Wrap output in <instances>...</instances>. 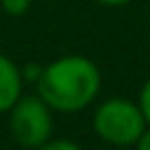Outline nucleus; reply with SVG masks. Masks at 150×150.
I'll use <instances>...</instances> for the list:
<instances>
[{"instance_id": "obj_1", "label": "nucleus", "mask_w": 150, "mask_h": 150, "mask_svg": "<svg viewBox=\"0 0 150 150\" xmlns=\"http://www.w3.org/2000/svg\"><path fill=\"white\" fill-rule=\"evenodd\" d=\"M101 89V73L94 61L80 54H66L42 68L38 94L59 112H77L87 108Z\"/></svg>"}, {"instance_id": "obj_2", "label": "nucleus", "mask_w": 150, "mask_h": 150, "mask_svg": "<svg viewBox=\"0 0 150 150\" xmlns=\"http://www.w3.org/2000/svg\"><path fill=\"white\" fill-rule=\"evenodd\" d=\"M145 127L148 120L141 105L127 98H110L94 112V131L112 145H134Z\"/></svg>"}, {"instance_id": "obj_3", "label": "nucleus", "mask_w": 150, "mask_h": 150, "mask_svg": "<svg viewBox=\"0 0 150 150\" xmlns=\"http://www.w3.org/2000/svg\"><path fill=\"white\" fill-rule=\"evenodd\" d=\"M9 131L21 148H40L52 136V108L42 96H19L9 108Z\"/></svg>"}, {"instance_id": "obj_4", "label": "nucleus", "mask_w": 150, "mask_h": 150, "mask_svg": "<svg viewBox=\"0 0 150 150\" xmlns=\"http://www.w3.org/2000/svg\"><path fill=\"white\" fill-rule=\"evenodd\" d=\"M21 87H23V75L19 70V66L0 54V112H7L21 96Z\"/></svg>"}, {"instance_id": "obj_5", "label": "nucleus", "mask_w": 150, "mask_h": 150, "mask_svg": "<svg viewBox=\"0 0 150 150\" xmlns=\"http://www.w3.org/2000/svg\"><path fill=\"white\" fill-rule=\"evenodd\" d=\"M0 5H2V9H5L7 14H12V16H21V14L28 12L30 0H0Z\"/></svg>"}, {"instance_id": "obj_6", "label": "nucleus", "mask_w": 150, "mask_h": 150, "mask_svg": "<svg viewBox=\"0 0 150 150\" xmlns=\"http://www.w3.org/2000/svg\"><path fill=\"white\" fill-rule=\"evenodd\" d=\"M35 150H80V145H75L73 141H66V138H56V141L42 143V145L35 148Z\"/></svg>"}, {"instance_id": "obj_7", "label": "nucleus", "mask_w": 150, "mask_h": 150, "mask_svg": "<svg viewBox=\"0 0 150 150\" xmlns=\"http://www.w3.org/2000/svg\"><path fill=\"white\" fill-rule=\"evenodd\" d=\"M138 105H141V110H143V115H145V120H148V124H150V77H148V82H145L143 89H141Z\"/></svg>"}, {"instance_id": "obj_8", "label": "nucleus", "mask_w": 150, "mask_h": 150, "mask_svg": "<svg viewBox=\"0 0 150 150\" xmlns=\"http://www.w3.org/2000/svg\"><path fill=\"white\" fill-rule=\"evenodd\" d=\"M134 145H136V150H150V124L143 129V134L138 136V141Z\"/></svg>"}, {"instance_id": "obj_9", "label": "nucleus", "mask_w": 150, "mask_h": 150, "mask_svg": "<svg viewBox=\"0 0 150 150\" xmlns=\"http://www.w3.org/2000/svg\"><path fill=\"white\" fill-rule=\"evenodd\" d=\"M40 73H42V68H40V66H33V63H30V66H26V68L21 70V75H23L26 80H30V82H38Z\"/></svg>"}, {"instance_id": "obj_10", "label": "nucleus", "mask_w": 150, "mask_h": 150, "mask_svg": "<svg viewBox=\"0 0 150 150\" xmlns=\"http://www.w3.org/2000/svg\"><path fill=\"white\" fill-rule=\"evenodd\" d=\"M96 2H101V5H105V7H122V5H127L129 0H96Z\"/></svg>"}]
</instances>
